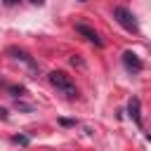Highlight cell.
<instances>
[{
    "label": "cell",
    "instance_id": "6da1fadb",
    "mask_svg": "<svg viewBox=\"0 0 151 151\" xmlns=\"http://www.w3.org/2000/svg\"><path fill=\"white\" fill-rule=\"evenodd\" d=\"M50 83H52V87H57L61 94H66L68 99H73L76 94H78V90H76V83L71 80V76H66L64 71H52L50 76Z\"/></svg>",
    "mask_w": 151,
    "mask_h": 151
},
{
    "label": "cell",
    "instance_id": "7a4b0ae2",
    "mask_svg": "<svg viewBox=\"0 0 151 151\" xmlns=\"http://www.w3.org/2000/svg\"><path fill=\"white\" fill-rule=\"evenodd\" d=\"M113 19L130 33H139V24L134 19V14L127 9V7H113Z\"/></svg>",
    "mask_w": 151,
    "mask_h": 151
},
{
    "label": "cell",
    "instance_id": "3957f363",
    "mask_svg": "<svg viewBox=\"0 0 151 151\" xmlns=\"http://www.w3.org/2000/svg\"><path fill=\"white\" fill-rule=\"evenodd\" d=\"M123 64H125V68H127L130 73H139V71L144 68L142 59H139L132 50H125V52H123Z\"/></svg>",
    "mask_w": 151,
    "mask_h": 151
},
{
    "label": "cell",
    "instance_id": "277c9868",
    "mask_svg": "<svg viewBox=\"0 0 151 151\" xmlns=\"http://www.w3.org/2000/svg\"><path fill=\"white\" fill-rule=\"evenodd\" d=\"M76 33H80L85 40H90V42H94L97 47H101L104 45V40L99 38V33L94 31V28H90V26H85V24H76Z\"/></svg>",
    "mask_w": 151,
    "mask_h": 151
},
{
    "label": "cell",
    "instance_id": "5b68a950",
    "mask_svg": "<svg viewBox=\"0 0 151 151\" xmlns=\"http://www.w3.org/2000/svg\"><path fill=\"white\" fill-rule=\"evenodd\" d=\"M127 116L134 120V125H142V113H139V99L137 97H132L127 101Z\"/></svg>",
    "mask_w": 151,
    "mask_h": 151
},
{
    "label": "cell",
    "instance_id": "8992f818",
    "mask_svg": "<svg viewBox=\"0 0 151 151\" xmlns=\"http://www.w3.org/2000/svg\"><path fill=\"white\" fill-rule=\"evenodd\" d=\"M9 52H12V54H17V59H21V61H26V64H28L31 68H35V64L31 61V57H28L26 52H21V50H9Z\"/></svg>",
    "mask_w": 151,
    "mask_h": 151
},
{
    "label": "cell",
    "instance_id": "52a82bcc",
    "mask_svg": "<svg viewBox=\"0 0 151 151\" xmlns=\"http://www.w3.org/2000/svg\"><path fill=\"white\" fill-rule=\"evenodd\" d=\"M12 142H14V144H21V146H28V142H31V139H28L26 134H14V137H12Z\"/></svg>",
    "mask_w": 151,
    "mask_h": 151
},
{
    "label": "cell",
    "instance_id": "ba28073f",
    "mask_svg": "<svg viewBox=\"0 0 151 151\" xmlns=\"http://www.w3.org/2000/svg\"><path fill=\"white\" fill-rule=\"evenodd\" d=\"M7 90H9V92H12L14 97H17V94H24V87H17V85H9Z\"/></svg>",
    "mask_w": 151,
    "mask_h": 151
},
{
    "label": "cell",
    "instance_id": "9c48e42d",
    "mask_svg": "<svg viewBox=\"0 0 151 151\" xmlns=\"http://www.w3.org/2000/svg\"><path fill=\"white\" fill-rule=\"evenodd\" d=\"M61 125H76V120H68V118H59Z\"/></svg>",
    "mask_w": 151,
    "mask_h": 151
},
{
    "label": "cell",
    "instance_id": "30bf717a",
    "mask_svg": "<svg viewBox=\"0 0 151 151\" xmlns=\"http://www.w3.org/2000/svg\"><path fill=\"white\" fill-rule=\"evenodd\" d=\"M31 2H33V5H42L45 0H31Z\"/></svg>",
    "mask_w": 151,
    "mask_h": 151
},
{
    "label": "cell",
    "instance_id": "8fae6325",
    "mask_svg": "<svg viewBox=\"0 0 151 151\" xmlns=\"http://www.w3.org/2000/svg\"><path fill=\"white\" fill-rule=\"evenodd\" d=\"M5 2H7V5H14V2H19V0H5Z\"/></svg>",
    "mask_w": 151,
    "mask_h": 151
},
{
    "label": "cell",
    "instance_id": "7c38bea8",
    "mask_svg": "<svg viewBox=\"0 0 151 151\" xmlns=\"http://www.w3.org/2000/svg\"><path fill=\"white\" fill-rule=\"evenodd\" d=\"M80 2H87V0H80Z\"/></svg>",
    "mask_w": 151,
    "mask_h": 151
}]
</instances>
